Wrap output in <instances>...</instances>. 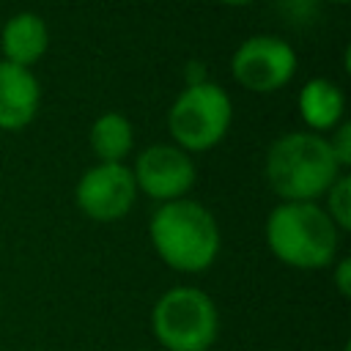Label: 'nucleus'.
<instances>
[{"label":"nucleus","mask_w":351,"mask_h":351,"mask_svg":"<svg viewBox=\"0 0 351 351\" xmlns=\"http://www.w3.org/2000/svg\"><path fill=\"white\" fill-rule=\"evenodd\" d=\"M156 255L176 271H206L219 255V228L214 214L197 200L162 203L148 225Z\"/></svg>","instance_id":"1"},{"label":"nucleus","mask_w":351,"mask_h":351,"mask_svg":"<svg viewBox=\"0 0 351 351\" xmlns=\"http://www.w3.org/2000/svg\"><path fill=\"white\" fill-rule=\"evenodd\" d=\"M329 143L313 132H291L271 143L266 154V178L282 200L315 203L340 176Z\"/></svg>","instance_id":"2"},{"label":"nucleus","mask_w":351,"mask_h":351,"mask_svg":"<svg viewBox=\"0 0 351 351\" xmlns=\"http://www.w3.org/2000/svg\"><path fill=\"white\" fill-rule=\"evenodd\" d=\"M263 233L271 255L293 269H324L337 255L340 230L315 203L282 200L266 217Z\"/></svg>","instance_id":"3"},{"label":"nucleus","mask_w":351,"mask_h":351,"mask_svg":"<svg viewBox=\"0 0 351 351\" xmlns=\"http://www.w3.org/2000/svg\"><path fill=\"white\" fill-rule=\"evenodd\" d=\"M151 329L167 351H208L219 335V313L206 291L176 285L156 299Z\"/></svg>","instance_id":"4"},{"label":"nucleus","mask_w":351,"mask_h":351,"mask_svg":"<svg viewBox=\"0 0 351 351\" xmlns=\"http://www.w3.org/2000/svg\"><path fill=\"white\" fill-rule=\"evenodd\" d=\"M230 96L214 82L186 85L167 112V129L181 151H208L230 129Z\"/></svg>","instance_id":"5"},{"label":"nucleus","mask_w":351,"mask_h":351,"mask_svg":"<svg viewBox=\"0 0 351 351\" xmlns=\"http://www.w3.org/2000/svg\"><path fill=\"white\" fill-rule=\"evenodd\" d=\"M233 80L252 93H274L296 74V52L280 36H252L230 58Z\"/></svg>","instance_id":"6"},{"label":"nucleus","mask_w":351,"mask_h":351,"mask_svg":"<svg viewBox=\"0 0 351 351\" xmlns=\"http://www.w3.org/2000/svg\"><path fill=\"white\" fill-rule=\"evenodd\" d=\"M134 176L123 162H99L77 181L74 200L80 211L96 222H115L134 206Z\"/></svg>","instance_id":"7"},{"label":"nucleus","mask_w":351,"mask_h":351,"mask_svg":"<svg viewBox=\"0 0 351 351\" xmlns=\"http://www.w3.org/2000/svg\"><path fill=\"white\" fill-rule=\"evenodd\" d=\"M134 186L148 197L170 203L184 197L195 184V162L176 145H151L134 162Z\"/></svg>","instance_id":"8"},{"label":"nucleus","mask_w":351,"mask_h":351,"mask_svg":"<svg viewBox=\"0 0 351 351\" xmlns=\"http://www.w3.org/2000/svg\"><path fill=\"white\" fill-rule=\"evenodd\" d=\"M41 101L38 80L30 69L0 60V129L16 132L36 118Z\"/></svg>","instance_id":"9"},{"label":"nucleus","mask_w":351,"mask_h":351,"mask_svg":"<svg viewBox=\"0 0 351 351\" xmlns=\"http://www.w3.org/2000/svg\"><path fill=\"white\" fill-rule=\"evenodd\" d=\"M49 44V33L47 25L38 14L33 11H19L14 14L3 30H0V49H3V60L14 63V66H33Z\"/></svg>","instance_id":"10"},{"label":"nucleus","mask_w":351,"mask_h":351,"mask_svg":"<svg viewBox=\"0 0 351 351\" xmlns=\"http://www.w3.org/2000/svg\"><path fill=\"white\" fill-rule=\"evenodd\" d=\"M296 104H299L302 121L310 129L324 132V129H335L340 123L343 110H346V96L335 82H329L324 77H315L299 90Z\"/></svg>","instance_id":"11"},{"label":"nucleus","mask_w":351,"mask_h":351,"mask_svg":"<svg viewBox=\"0 0 351 351\" xmlns=\"http://www.w3.org/2000/svg\"><path fill=\"white\" fill-rule=\"evenodd\" d=\"M132 121L121 112H104L90 126V148L101 162H121L132 151Z\"/></svg>","instance_id":"12"},{"label":"nucleus","mask_w":351,"mask_h":351,"mask_svg":"<svg viewBox=\"0 0 351 351\" xmlns=\"http://www.w3.org/2000/svg\"><path fill=\"white\" fill-rule=\"evenodd\" d=\"M326 195H329V208H324V211L329 214L335 228L351 230V178L340 173L335 178V184L326 189Z\"/></svg>","instance_id":"13"},{"label":"nucleus","mask_w":351,"mask_h":351,"mask_svg":"<svg viewBox=\"0 0 351 351\" xmlns=\"http://www.w3.org/2000/svg\"><path fill=\"white\" fill-rule=\"evenodd\" d=\"M332 148V156L337 159L340 167L351 165V123H337V132L332 140H326Z\"/></svg>","instance_id":"14"},{"label":"nucleus","mask_w":351,"mask_h":351,"mask_svg":"<svg viewBox=\"0 0 351 351\" xmlns=\"http://www.w3.org/2000/svg\"><path fill=\"white\" fill-rule=\"evenodd\" d=\"M335 285L340 291L343 299L351 296V261L348 258H340L337 266H335Z\"/></svg>","instance_id":"15"},{"label":"nucleus","mask_w":351,"mask_h":351,"mask_svg":"<svg viewBox=\"0 0 351 351\" xmlns=\"http://www.w3.org/2000/svg\"><path fill=\"white\" fill-rule=\"evenodd\" d=\"M282 3H285V11H288V14H293V16H296V14H307V16H310V14L315 11V3H318V0H282Z\"/></svg>","instance_id":"16"},{"label":"nucleus","mask_w":351,"mask_h":351,"mask_svg":"<svg viewBox=\"0 0 351 351\" xmlns=\"http://www.w3.org/2000/svg\"><path fill=\"white\" fill-rule=\"evenodd\" d=\"M197 82H206L203 63H189V69H186V85H197Z\"/></svg>","instance_id":"17"},{"label":"nucleus","mask_w":351,"mask_h":351,"mask_svg":"<svg viewBox=\"0 0 351 351\" xmlns=\"http://www.w3.org/2000/svg\"><path fill=\"white\" fill-rule=\"evenodd\" d=\"M222 3H228V5H247V3H252V0H222Z\"/></svg>","instance_id":"18"},{"label":"nucleus","mask_w":351,"mask_h":351,"mask_svg":"<svg viewBox=\"0 0 351 351\" xmlns=\"http://www.w3.org/2000/svg\"><path fill=\"white\" fill-rule=\"evenodd\" d=\"M329 3H340V5H343V3H348V0H329Z\"/></svg>","instance_id":"19"}]
</instances>
